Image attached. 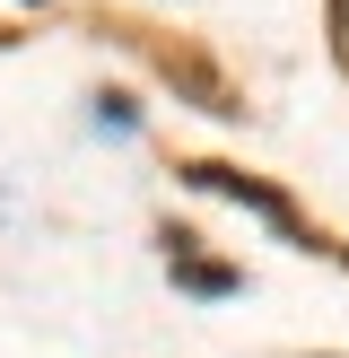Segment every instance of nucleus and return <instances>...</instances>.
I'll list each match as a JSON object with an SVG mask.
<instances>
[{
  "label": "nucleus",
  "mask_w": 349,
  "mask_h": 358,
  "mask_svg": "<svg viewBox=\"0 0 349 358\" xmlns=\"http://www.w3.org/2000/svg\"><path fill=\"white\" fill-rule=\"evenodd\" d=\"M184 175H192V184H201V192H227V201H244V210H253V219H271L279 236H288V245H306V254H314V245H323V236H314V227H306V219H297V210H288V192L253 184V175H236V166H184ZM323 254H332V245H323Z\"/></svg>",
  "instance_id": "f257e3e1"
},
{
  "label": "nucleus",
  "mask_w": 349,
  "mask_h": 358,
  "mask_svg": "<svg viewBox=\"0 0 349 358\" xmlns=\"http://www.w3.org/2000/svg\"><path fill=\"white\" fill-rule=\"evenodd\" d=\"M166 271H174V289H192V297H236V289H244L227 262L192 254V236H174V245H166Z\"/></svg>",
  "instance_id": "f03ea898"
}]
</instances>
